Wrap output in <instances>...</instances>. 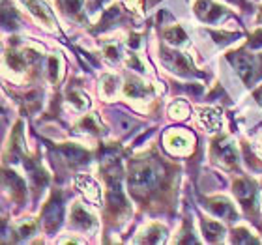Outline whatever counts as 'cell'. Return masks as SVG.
I'll return each mask as SVG.
<instances>
[{
  "mask_svg": "<svg viewBox=\"0 0 262 245\" xmlns=\"http://www.w3.org/2000/svg\"><path fill=\"white\" fill-rule=\"evenodd\" d=\"M163 36H165V39H167L169 43H172V45H182L187 39L186 32H184V30H182L180 27H170V28H167V30L163 32Z\"/></svg>",
  "mask_w": 262,
  "mask_h": 245,
  "instance_id": "7402d4cb",
  "label": "cell"
},
{
  "mask_svg": "<svg viewBox=\"0 0 262 245\" xmlns=\"http://www.w3.org/2000/svg\"><path fill=\"white\" fill-rule=\"evenodd\" d=\"M23 2L28 6V10L32 11L34 15L38 17L41 23H45V25H53V17H51V13L47 11V8H45L43 4H39V2H36V0H23Z\"/></svg>",
  "mask_w": 262,
  "mask_h": 245,
  "instance_id": "d6986e66",
  "label": "cell"
},
{
  "mask_svg": "<svg viewBox=\"0 0 262 245\" xmlns=\"http://www.w3.org/2000/svg\"><path fill=\"white\" fill-rule=\"evenodd\" d=\"M70 223L73 229H79L82 232H88V230L96 229V219L90 212H86V208H82L81 204H75L73 210H71V219Z\"/></svg>",
  "mask_w": 262,
  "mask_h": 245,
  "instance_id": "8992f818",
  "label": "cell"
},
{
  "mask_svg": "<svg viewBox=\"0 0 262 245\" xmlns=\"http://www.w3.org/2000/svg\"><path fill=\"white\" fill-rule=\"evenodd\" d=\"M249 47H251V49L262 47V30H257V32L253 34L251 39H249Z\"/></svg>",
  "mask_w": 262,
  "mask_h": 245,
  "instance_id": "836d02e7",
  "label": "cell"
},
{
  "mask_svg": "<svg viewBox=\"0 0 262 245\" xmlns=\"http://www.w3.org/2000/svg\"><path fill=\"white\" fill-rule=\"evenodd\" d=\"M101 2H103V0H90V4H92L94 10H96V8H99V6H101Z\"/></svg>",
  "mask_w": 262,
  "mask_h": 245,
  "instance_id": "f35d334b",
  "label": "cell"
},
{
  "mask_svg": "<svg viewBox=\"0 0 262 245\" xmlns=\"http://www.w3.org/2000/svg\"><path fill=\"white\" fill-rule=\"evenodd\" d=\"M25 169L28 170V174H30V178H32L36 187H45V185H47V174H45V170L41 169L39 165L34 163L32 159H27V161H25Z\"/></svg>",
  "mask_w": 262,
  "mask_h": 245,
  "instance_id": "2e32d148",
  "label": "cell"
},
{
  "mask_svg": "<svg viewBox=\"0 0 262 245\" xmlns=\"http://www.w3.org/2000/svg\"><path fill=\"white\" fill-rule=\"evenodd\" d=\"M234 193L238 196V201L247 208V210H255L257 206V187L251 180L247 178H240L234 182Z\"/></svg>",
  "mask_w": 262,
  "mask_h": 245,
  "instance_id": "277c9868",
  "label": "cell"
},
{
  "mask_svg": "<svg viewBox=\"0 0 262 245\" xmlns=\"http://www.w3.org/2000/svg\"><path fill=\"white\" fill-rule=\"evenodd\" d=\"M79 127L84 129V131H88V133H94V135L101 131V127H99V124H98V118H96V116H90V115L84 116V118L79 122Z\"/></svg>",
  "mask_w": 262,
  "mask_h": 245,
  "instance_id": "484cf974",
  "label": "cell"
},
{
  "mask_svg": "<svg viewBox=\"0 0 262 245\" xmlns=\"http://www.w3.org/2000/svg\"><path fill=\"white\" fill-rule=\"evenodd\" d=\"M213 158L217 159L223 167H234L238 163V153H236L234 144L227 139H219L213 142Z\"/></svg>",
  "mask_w": 262,
  "mask_h": 245,
  "instance_id": "3957f363",
  "label": "cell"
},
{
  "mask_svg": "<svg viewBox=\"0 0 262 245\" xmlns=\"http://www.w3.org/2000/svg\"><path fill=\"white\" fill-rule=\"evenodd\" d=\"M34 229H36V223L34 221H28V223H23L21 225V229H19V236H30L34 232Z\"/></svg>",
  "mask_w": 262,
  "mask_h": 245,
  "instance_id": "1f68e13d",
  "label": "cell"
},
{
  "mask_svg": "<svg viewBox=\"0 0 262 245\" xmlns=\"http://www.w3.org/2000/svg\"><path fill=\"white\" fill-rule=\"evenodd\" d=\"M169 115L172 116V118L184 120V118H187V115H189V107H187V103H184V101H176V103L170 105Z\"/></svg>",
  "mask_w": 262,
  "mask_h": 245,
  "instance_id": "cb8c5ba5",
  "label": "cell"
},
{
  "mask_svg": "<svg viewBox=\"0 0 262 245\" xmlns=\"http://www.w3.org/2000/svg\"><path fill=\"white\" fill-rule=\"evenodd\" d=\"M39 94L38 92H32V94H28L27 96V105H28V109L34 110V109H38V105H39Z\"/></svg>",
  "mask_w": 262,
  "mask_h": 245,
  "instance_id": "d6a6232c",
  "label": "cell"
},
{
  "mask_svg": "<svg viewBox=\"0 0 262 245\" xmlns=\"http://www.w3.org/2000/svg\"><path fill=\"white\" fill-rule=\"evenodd\" d=\"M230 62L236 68L238 75L244 79V82L251 84V81L255 79V62H253V58H249L247 55H236L230 56Z\"/></svg>",
  "mask_w": 262,
  "mask_h": 245,
  "instance_id": "ba28073f",
  "label": "cell"
},
{
  "mask_svg": "<svg viewBox=\"0 0 262 245\" xmlns=\"http://www.w3.org/2000/svg\"><path fill=\"white\" fill-rule=\"evenodd\" d=\"M77 185H79V189L86 195L88 201H92L94 204H99L101 202V189L98 187V184L86 174H81L77 176Z\"/></svg>",
  "mask_w": 262,
  "mask_h": 245,
  "instance_id": "8fae6325",
  "label": "cell"
},
{
  "mask_svg": "<svg viewBox=\"0 0 262 245\" xmlns=\"http://www.w3.org/2000/svg\"><path fill=\"white\" fill-rule=\"evenodd\" d=\"M105 55H107V58H111V60H118V49L116 47H105Z\"/></svg>",
  "mask_w": 262,
  "mask_h": 245,
  "instance_id": "d590c367",
  "label": "cell"
},
{
  "mask_svg": "<svg viewBox=\"0 0 262 245\" xmlns=\"http://www.w3.org/2000/svg\"><path fill=\"white\" fill-rule=\"evenodd\" d=\"M6 60H8L11 70H15V71L25 70V65H27V58L23 55H19V53H8V55H6Z\"/></svg>",
  "mask_w": 262,
  "mask_h": 245,
  "instance_id": "d4e9b609",
  "label": "cell"
},
{
  "mask_svg": "<svg viewBox=\"0 0 262 245\" xmlns=\"http://www.w3.org/2000/svg\"><path fill=\"white\" fill-rule=\"evenodd\" d=\"M2 23H4V27L8 28H17L19 27V15H17V11L13 8H8L4 0V10H2Z\"/></svg>",
  "mask_w": 262,
  "mask_h": 245,
  "instance_id": "603a6c76",
  "label": "cell"
},
{
  "mask_svg": "<svg viewBox=\"0 0 262 245\" xmlns=\"http://www.w3.org/2000/svg\"><path fill=\"white\" fill-rule=\"evenodd\" d=\"M163 240H165V229H161L159 225H150L144 230V236L141 238V241H146V243H161Z\"/></svg>",
  "mask_w": 262,
  "mask_h": 245,
  "instance_id": "ffe728a7",
  "label": "cell"
},
{
  "mask_svg": "<svg viewBox=\"0 0 262 245\" xmlns=\"http://www.w3.org/2000/svg\"><path fill=\"white\" fill-rule=\"evenodd\" d=\"M139 43H141V41H139V36H131L129 45H133V47H139Z\"/></svg>",
  "mask_w": 262,
  "mask_h": 245,
  "instance_id": "8d00e7d4",
  "label": "cell"
},
{
  "mask_svg": "<svg viewBox=\"0 0 262 245\" xmlns=\"http://www.w3.org/2000/svg\"><path fill=\"white\" fill-rule=\"evenodd\" d=\"M195 11H196V15L206 23L217 21L219 17L223 15V10H221L217 4L210 2V0H199V2L195 4Z\"/></svg>",
  "mask_w": 262,
  "mask_h": 245,
  "instance_id": "30bf717a",
  "label": "cell"
},
{
  "mask_svg": "<svg viewBox=\"0 0 262 245\" xmlns=\"http://www.w3.org/2000/svg\"><path fill=\"white\" fill-rule=\"evenodd\" d=\"M159 182V172L158 169L150 163H137L133 165L129 174V185L131 191L135 195H146L158 185Z\"/></svg>",
  "mask_w": 262,
  "mask_h": 245,
  "instance_id": "6da1fadb",
  "label": "cell"
},
{
  "mask_svg": "<svg viewBox=\"0 0 262 245\" xmlns=\"http://www.w3.org/2000/svg\"><path fill=\"white\" fill-rule=\"evenodd\" d=\"M127 65H129V68H133V70H137V71H144V70H142V64L139 62L137 55H133V53H129V55H127Z\"/></svg>",
  "mask_w": 262,
  "mask_h": 245,
  "instance_id": "e575fe53",
  "label": "cell"
},
{
  "mask_svg": "<svg viewBox=\"0 0 262 245\" xmlns=\"http://www.w3.org/2000/svg\"><path fill=\"white\" fill-rule=\"evenodd\" d=\"M232 241L234 243H257V238H253L246 229H236L234 236H232Z\"/></svg>",
  "mask_w": 262,
  "mask_h": 245,
  "instance_id": "f1b7e54d",
  "label": "cell"
},
{
  "mask_svg": "<svg viewBox=\"0 0 262 245\" xmlns=\"http://www.w3.org/2000/svg\"><path fill=\"white\" fill-rule=\"evenodd\" d=\"M212 36L215 38L217 43H229L236 38V34H227V32H212Z\"/></svg>",
  "mask_w": 262,
  "mask_h": 245,
  "instance_id": "4dcf8cb0",
  "label": "cell"
},
{
  "mask_svg": "<svg viewBox=\"0 0 262 245\" xmlns=\"http://www.w3.org/2000/svg\"><path fill=\"white\" fill-rule=\"evenodd\" d=\"M199 124L208 131L217 129L221 124V113L217 109H204L199 113Z\"/></svg>",
  "mask_w": 262,
  "mask_h": 245,
  "instance_id": "4fadbf2b",
  "label": "cell"
},
{
  "mask_svg": "<svg viewBox=\"0 0 262 245\" xmlns=\"http://www.w3.org/2000/svg\"><path fill=\"white\" fill-rule=\"evenodd\" d=\"M124 94L131 99H142L150 94V90H148V86L144 82L137 81V79H129L126 82V86H124Z\"/></svg>",
  "mask_w": 262,
  "mask_h": 245,
  "instance_id": "5bb4252c",
  "label": "cell"
},
{
  "mask_svg": "<svg viewBox=\"0 0 262 245\" xmlns=\"http://www.w3.org/2000/svg\"><path fill=\"white\" fill-rule=\"evenodd\" d=\"M116 90H118V77L113 75V73H105V75L101 77V86H99L101 96L111 99L116 94Z\"/></svg>",
  "mask_w": 262,
  "mask_h": 245,
  "instance_id": "ac0fdd59",
  "label": "cell"
},
{
  "mask_svg": "<svg viewBox=\"0 0 262 245\" xmlns=\"http://www.w3.org/2000/svg\"><path fill=\"white\" fill-rule=\"evenodd\" d=\"M58 77H60V60H58V56H51L49 58V79L53 82L58 81Z\"/></svg>",
  "mask_w": 262,
  "mask_h": 245,
  "instance_id": "f546056e",
  "label": "cell"
},
{
  "mask_svg": "<svg viewBox=\"0 0 262 245\" xmlns=\"http://www.w3.org/2000/svg\"><path fill=\"white\" fill-rule=\"evenodd\" d=\"M165 144H167V148H169L170 152L187 153L191 142H189V139H187L184 133H180V131H170L169 135L165 137Z\"/></svg>",
  "mask_w": 262,
  "mask_h": 245,
  "instance_id": "7c38bea8",
  "label": "cell"
},
{
  "mask_svg": "<svg viewBox=\"0 0 262 245\" xmlns=\"http://www.w3.org/2000/svg\"><path fill=\"white\" fill-rule=\"evenodd\" d=\"M159 56H161L163 64L167 65L170 71L178 73V75H193V73H195V71H193L191 62L187 60L182 53H176V51H169V49H161Z\"/></svg>",
  "mask_w": 262,
  "mask_h": 245,
  "instance_id": "7a4b0ae2",
  "label": "cell"
},
{
  "mask_svg": "<svg viewBox=\"0 0 262 245\" xmlns=\"http://www.w3.org/2000/svg\"><path fill=\"white\" fill-rule=\"evenodd\" d=\"M206 206L212 210L217 217L221 219H229V221H232V219L238 217V212L234 210V206L230 204L227 198H223V196H215V198H208L206 201Z\"/></svg>",
  "mask_w": 262,
  "mask_h": 245,
  "instance_id": "52a82bcc",
  "label": "cell"
},
{
  "mask_svg": "<svg viewBox=\"0 0 262 245\" xmlns=\"http://www.w3.org/2000/svg\"><path fill=\"white\" fill-rule=\"evenodd\" d=\"M202 229H204V236H206L210 241H219L225 234L223 225L217 223V221H210V219H204V221H202Z\"/></svg>",
  "mask_w": 262,
  "mask_h": 245,
  "instance_id": "e0dca14e",
  "label": "cell"
},
{
  "mask_svg": "<svg viewBox=\"0 0 262 245\" xmlns=\"http://www.w3.org/2000/svg\"><path fill=\"white\" fill-rule=\"evenodd\" d=\"M68 101H70L73 107H77V109H88L90 107V99H88V96L84 92H81V90H70L68 92Z\"/></svg>",
  "mask_w": 262,
  "mask_h": 245,
  "instance_id": "44dd1931",
  "label": "cell"
},
{
  "mask_svg": "<svg viewBox=\"0 0 262 245\" xmlns=\"http://www.w3.org/2000/svg\"><path fill=\"white\" fill-rule=\"evenodd\" d=\"M260 21H262V11H260Z\"/></svg>",
  "mask_w": 262,
  "mask_h": 245,
  "instance_id": "ab89813d",
  "label": "cell"
},
{
  "mask_svg": "<svg viewBox=\"0 0 262 245\" xmlns=\"http://www.w3.org/2000/svg\"><path fill=\"white\" fill-rule=\"evenodd\" d=\"M255 99H257V103H262V86L255 92Z\"/></svg>",
  "mask_w": 262,
  "mask_h": 245,
  "instance_id": "74e56055",
  "label": "cell"
},
{
  "mask_svg": "<svg viewBox=\"0 0 262 245\" xmlns=\"http://www.w3.org/2000/svg\"><path fill=\"white\" fill-rule=\"evenodd\" d=\"M118 15H120V10H118V6H113L111 10L105 11V15L101 17V21H99V30H105V28H109L111 23L115 21V19H118Z\"/></svg>",
  "mask_w": 262,
  "mask_h": 245,
  "instance_id": "4316f807",
  "label": "cell"
},
{
  "mask_svg": "<svg viewBox=\"0 0 262 245\" xmlns=\"http://www.w3.org/2000/svg\"><path fill=\"white\" fill-rule=\"evenodd\" d=\"M62 217H64V206H62L60 198L55 195L49 202H47V206H45V210H43V225H45V229L49 230V232L56 230V227L60 225Z\"/></svg>",
  "mask_w": 262,
  "mask_h": 245,
  "instance_id": "5b68a950",
  "label": "cell"
},
{
  "mask_svg": "<svg viewBox=\"0 0 262 245\" xmlns=\"http://www.w3.org/2000/svg\"><path fill=\"white\" fill-rule=\"evenodd\" d=\"M4 184H6V187H10V193L13 201L15 202L25 201V196H27V185H25V182H23L15 172L4 170Z\"/></svg>",
  "mask_w": 262,
  "mask_h": 245,
  "instance_id": "9c48e42d",
  "label": "cell"
},
{
  "mask_svg": "<svg viewBox=\"0 0 262 245\" xmlns=\"http://www.w3.org/2000/svg\"><path fill=\"white\" fill-rule=\"evenodd\" d=\"M58 2H60L62 10L71 15H79L82 10V0H58Z\"/></svg>",
  "mask_w": 262,
  "mask_h": 245,
  "instance_id": "83f0119b",
  "label": "cell"
},
{
  "mask_svg": "<svg viewBox=\"0 0 262 245\" xmlns=\"http://www.w3.org/2000/svg\"><path fill=\"white\" fill-rule=\"evenodd\" d=\"M60 152L66 155V159H70L71 163H84V161H88V152L82 150L81 146H77V144H64V146H60Z\"/></svg>",
  "mask_w": 262,
  "mask_h": 245,
  "instance_id": "9a60e30c",
  "label": "cell"
}]
</instances>
